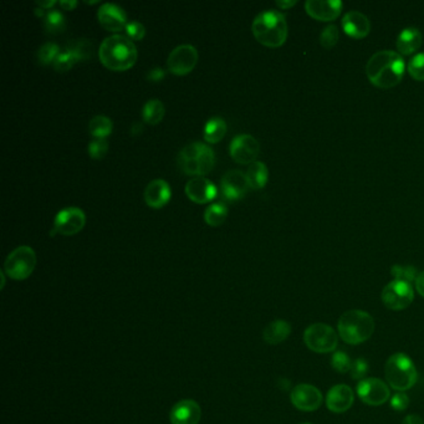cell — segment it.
<instances>
[{
	"label": "cell",
	"mask_w": 424,
	"mask_h": 424,
	"mask_svg": "<svg viewBox=\"0 0 424 424\" xmlns=\"http://www.w3.org/2000/svg\"><path fill=\"white\" fill-rule=\"evenodd\" d=\"M405 70V60L402 55L391 50L377 51L366 64V74L371 84L380 89H392L400 84Z\"/></svg>",
	"instance_id": "obj_1"
},
{
	"label": "cell",
	"mask_w": 424,
	"mask_h": 424,
	"mask_svg": "<svg viewBox=\"0 0 424 424\" xmlns=\"http://www.w3.org/2000/svg\"><path fill=\"white\" fill-rule=\"evenodd\" d=\"M99 56L107 69L124 71L134 66L139 53L129 36L116 34L106 38L100 45Z\"/></svg>",
	"instance_id": "obj_2"
},
{
	"label": "cell",
	"mask_w": 424,
	"mask_h": 424,
	"mask_svg": "<svg viewBox=\"0 0 424 424\" xmlns=\"http://www.w3.org/2000/svg\"><path fill=\"white\" fill-rule=\"evenodd\" d=\"M253 34L260 44L279 48L287 38L285 16L277 10H265L255 16L252 25Z\"/></svg>",
	"instance_id": "obj_3"
},
{
	"label": "cell",
	"mask_w": 424,
	"mask_h": 424,
	"mask_svg": "<svg viewBox=\"0 0 424 424\" xmlns=\"http://www.w3.org/2000/svg\"><path fill=\"white\" fill-rule=\"evenodd\" d=\"M337 330L346 344L360 345L373 335L375 320L367 311H346L339 320Z\"/></svg>",
	"instance_id": "obj_4"
},
{
	"label": "cell",
	"mask_w": 424,
	"mask_h": 424,
	"mask_svg": "<svg viewBox=\"0 0 424 424\" xmlns=\"http://www.w3.org/2000/svg\"><path fill=\"white\" fill-rule=\"evenodd\" d=\"M214 164L216 154L206 143H189L178 156V166L183 173L189 176L202 177L212 171Z\"/></svg>",
	"instance_id": "obj_5"
},
{
	"label": "cell",
	"mask_w": 424,
	"mask_h": 424,
	"mask_svg": "<svg viewBox=\"0 0 424 424\" xmlns=\"http://www.w3.org/2000/svg\"><path fill=\"white\" fill-rule=\"evenodd\" d=\"M386 380L393 390L405 392L417 382L418 373L413 361L402 352L391 356L385 366Z\"/></svg>",
	"instance_id": "obj_6"
},
{
	"label": "cell",
	"mask_w": 424,
	"mask_h": 424,
	"mask_svg": "<svg viewBox=\"0 0 424 424\" xmlns=\"http://www.w3.org/2000/svg\"><path fill=\"white\" fill-rule=\"evenodd\" d=\"M36 267V254L33 248H16L10 253L4 264V272L14 280H25L33 274Z\"/></svg>",
	"instance_id": "obj_7"
},
{
	"label": "cell",
	"mask_w": 424,
	"mask_h": 424,
	"mask_svg": "<svg viewBox=\"0 0 424 424\" xmlns=\"http://www.w3.org/2000/svg\"><path fill=\"white\" fill-rule=\"evenodd\" d=\"M304 342L316 354H329L336 350L339 337L334 327L322 322H316L306 329Z\"/></svg>",
	"instance_id": "obj_8"
},
{
	"label": "cell",
	"mask_w": 424,
	"mask_h": 424,
	"mask_svg": "<svg viewBox=\"0 0 424 424\" xmlns=\"http://www.w3.org/2000/svg\"><path fill=\"white\" fill-rule=\"evenodd\" d=\"M381 297L387 309L393 311L405 310L415 300V291L408 282L393 280L383 287Z\"/></svg>",
	"instance_id": "obj_9"
},
{
	"label": "cell",
	"mask_w": 424,
	"mask_h": 424,
	"mask_svg": "<svg viewBox=\"0 0 424 424\" xmlns=\"http://www.w3.org/2000/svg\"><path fill=\"white\" fill-rule=\"evenodd\" d=\"M86 217L83 209L76 207L64 208L60 211L54 221V229L50 233L53 237L56 233L61 235H74L84 228Z\"/></svg>",
	"instance_id": "obj_10"
},
{
	"label": "cell",
	"mask_w": 424,
	"mask_h": 424,
	"mask_svg": "<svg viewBox=\"0 0 424 424\" xmlns=\"http://www.w3.org/2000/svg\"><path fill=\"white\" fill-rule=\"evenodd\" d=\"M357 395L360 400L369 406L385 405L387 401L391 400V391L388 386L380 378H365L360 381L357 385Z\"/></svg>",
	"instance_id": "obj_11"
},
{
	"label": "cell",
	"mask_w": 424,
	"mask_h": 424,
	"mask_svg": "<svg viewBox=\"0 0 424 424\" xmlns=\"http://www.w3.org/2000/svg\"><path fill=\"white\" fill-rule=\"evenodd\" d=\"M198 63V51L193 45L183 44L172 50L167 60L168 69L176 75L189 74Z\"/></svg>",
	"instance_id": "obj_12"
},
{
	"label": "cell",
	"mask_w": 424,
	"mask_h": 424,
	"mask_svg": "<svg viewBox=\"0 0 424 424\" xmlns=\"http://www.w3.org/2000/svg\"><path fill=\"white\" fill-rule=\"evenodd\" d=\"M229 152L235 162L252 164L260 153V144L250 134H239L232 139Z\"/></svg>",
	"instance_id": "obj_13"
},
{
	"label": "cell",
	"mask_w": 424,
	"mask_h": 424,
	"mask_svg": "<svg viewBox=\"0 0 424 424\" xmlns=\"http://www.w3.org/2000/svg\"><path fill=\"white\" fill-rule=\"evenodd\" d=\"M291 402L297 410L314 412L322 405V393L315 386L300 383L291 392Z\"/></svg>",
	"instance_id": "obj_14"
},
{
	"label": "cell",
	"mask_w": 424,
	"mask_h": 424,
	"mask_svg": "<svg viewBox=\"0 0 424 424\" xmlns=\"http://www.w3.org/2000/svg\"><path fill=\"white\" fill-rule=\"evenodd\" d=\"M249 188L250 186L248 182L247 174L242 171L233 169V171H228L223 176L221 189L224 198H227L229 201L242 199L247 194Z\"/></svg>",
	"instance_id": "obj_15"
},
{
	"label": "cell",
	"mask_w": 424,
	"mask_h": 424,
	"mask_svg": "<svg viewBox=\"0 0 424 424\" xmlns=\"http://www.w3.org/2000/svg\"><path fill=\"white\" fill-rule=\"evenodd\" d=\"M97 18L101 26L109 31H120L127 25L126 11L119 5L112 3H105L100 6Z\"/></svg>",
	"instance_id": "obj_16"
},
{
	"label": "cell",
	"mask_w": 424,
	"mask_h": 424,
	"mask_svg": "<svg viewBox=\"0 0 424 424\" xmlns=\"http://www.w3.org/2000/svg\"><path fill=\"white\" fill-rule=\"evenodd\" d=\"M305 9L311 18L319 21H331L339 18L342 10L340 0H307Z\"/></svg>",
	"instance_id": "obj_17"
},
{
	"label": "cell",
	"mask_w": 424,
	"mask_h": 424,
	"mask_svg": "<svg viewBox=\"0 0 424 424\" xmlns=\"http://www.w3.org/2000/svg\"><path fill=\"white\" fill-rule=\"evenodd\" d=\"M186 194L192 202L204 204L217 197L218 189L207 178L194 177L186 184Z\"/></svg>",
	"instance_id": "obj_18"
},
{
	"label": "cell",
	"mask_w": 424,
	"mask_h": 424,
	"mask_svg": "<svg viewBox=\"0 0 424 424\" xmlns=\"http://www.w3.org/2000/svg\"><path fill=\"white\" fill-rule=\"evenodd\" d=\"M355 401L354 391L347 385H336L326 395V406L334 413L350 410Z\"/></svg>",
	"instance_id": "obj_19"
},
{
	"label": "cell",
	"mask_w": 424,
	"mask_h": 424,
	"mask_svg": "<svg viewBox=\"0 0 424 424\" xmlns=\"http://www.w3.org/2000/svg\"><path fill=\"white\" fill-rule=\"evenodd\" d=\"M342 28L346 34L354 39H364L370 34L371 21L359 10H351L344 15Z\"/></svg>",
	"instance_id": "obj_20"
},
{
	"label": "cell",
	"mask_w": 424,
	"mask_h": 424,
	"mask_svg": "<svg viewBox=\"0 0 424 424\" xmlns=\"http://www.w3.org/2000/svg\"><path fill=\"white\" fill-rule=\"evenodd\" d=\"M201 415L202 410L196 401L183 400L173 406L169 417L172 424H198Z\"/></svg>",
	"instance_id": "obj_21"
},
{
	"label": "cell",
	"mask_w": 424,
	"mask_h": 424,
	"mask_svg": "<svg viewBox=\"0 0 424 424\" xmlns=\"http://www.w3.org/2000/svg\"><path fill=\"white\" fill-rule=\"evenodd\" d=\"M172 197L171 186L164 179H153L144 189V201L151 208H162Z\"/></svg>",
	"instance_id": "obj_22"
},
{
	"label": "cell",
	"mask_w": 424,
	"mask_h": 424,
	"mask_svg": "<svg viewBox=\"0 0 424 424\" xmlns=\"http://www.w3.org/2000/svg\"><path fill=\"white\" fill-rule=\"evenodd\" d=\"M422 44H423V35L420 33V30L410 26L401 31L397 38L396 46L401 54L410 55L420 49Z\"/></svg>",
	"instance_id": "obj_23"
},
{
	"label": "cell",
	"mask_w": 424,
	"mask_h": 424,
	"mask_svg": "<svg viewBox=\"0 0 424 424\" xmlns=\"http://www.w3.org/2000/svg\"><path fill=\"white\" fill-rule=\"evenodd\" d=\"M291 325L285 320H275L270 322L264 330V340L269 345H279L290 336Z\"/></svg>",
	"instance_id": "obj_24"
},
{
	"label": "cell",
	"mask_w": 424,
	"mask_h": 424,
	"mask_svg": "<svg viewBox=\"0 0 424 424\" xmlns=\"http://www.w3.org/2000/svg\"><path fill=\"white\" fill-rule=\"evenodd\" d=\"M245 174H247L248 182L252 189H262L267 186L269 171L264 163L259 162V161L252 163L248 168Z\"/></svg>",
	"instance_id": "obj_25"
},
{
	"label": "cell",
	"mask_w": 424,
	"mask_h": 424,
	"mask_svg": "<svg viewBox=\"0 0 424 424\" xmlns=\"http://www.w3.org/2000/svg\"><path fill=\"white\" fill-rule=\"evenodd\" d=\"M227 134V122L222 117H212L208 120L204 126V139L209 143H217L222 141Z\"/></svg>",
	"instance_id": "obj_26"
},
{
	"label": "cell",
	"mask_w": 424,
	"mask_h": 424,
	"mask_svg": "<svg viewBox=\"0 0 424 424\" xmlns=\"http://www.w3.org/2000/svg\"><path fill=\"white\" fill-rule=\"evenodd\" d=\"M164 116V106L157 99L147 101L142 109V119L149 124H157L162 121Z\"/></svg>",
	"instance_id": "obj_27"
},
{
	"label": "cell",
	"mask_w": 424,
	"mask_h": 424,
	"mask_svg": "<svg viewBox=\"0 0 424 424\" xmlns=\"http://www.w3.org/2000/svg\"><path fill=\"white\" fill-rule=\"evenodd\" d=\"M228 217V208L224 203H214L206 209L204 221L211 227H219Z\"/></svg>",
	"instance_id": "obj_28"
},
{
	"label": "cell",
	"mask_w": 424,
	"mask_h": 424,
	"mask_svg": "<svg viewBox=\"0 0 424 424\" xmlns=\"http://www.w3.org/2000/svg\"><path fill=\"white\" fill-rule=\"evenodd\" d=\"M89 131L94 139H106L112 132V121L102 115L95 116L90 121Z\"/></svg>",
	"instance_id": "obj_29"
},
{
	"label": "cell",
	"mask_w": 424,
	"mask_h": 424,
	"mask_svg": "<svg viewBox=\"0 0 424 424\" xmlns=\"http://www.w3.org/2000/svg\"><path fill=\"white\" fill-rule=\"evenodd\" d=\"M45 29L50 34H59L63 33L66 26L64 15L59 10L50 9L44 18Z\"/></svg>",
	"instance_id": "obj_30"
},
{
	"label": "cell",
	"mask_w": 424,
	"mask_h": 424,
	"mask_svg": "<svg viewBox=\"0 0 424 424\" xmlns=\"http://www.w3.org/2000/svg\"><path fill=\"white\" fill-rule=\"evenodd\" d=\"M68 50H70L78 58L79 61H83V60L92 58L94 45L89 39H79L76 40L73 44L69 45Z\"/></svg>",
	"instance_id": "obj_31"
},
{
	"label": "cell",
	"mask_w": 424,
	"mask_h": 424,
	"mask_svg": "<svg viewBox=\"0 0 424 424\" xmlns=\"http://www.w3.org/2000/svg\"><path fill=\"white\" fill-rule=\"evenodd\" d=\"M391 274L395 277V280L408 282V284L415 282V279L418 277L417 269L410 265H393L391 267Z\"/></svg>",
	"instance_id": "obj_32"
},
{
	"label": "cell",
	"mask_w": 424,
	"mask_h": 424,
	"mask_svg": "<svg viewBox=\"0 0 424 424\" xmlns=\"http://www.w3.org/2000/svg\"><path fill=\"white\" fill-rule=\"evenodd\" d=\"M59 54L60 49L58 45L55 43H45L43 46H40L39 51H38V60H39L40 64H54V61Z\"/></svg>",
	"instance_id": "obj_33"
},
{
	"label": "cell",
	"mask_w": 424,
	"mask_h": 424,
	"mask_svg": "<svg viewBox=\"0 0 424 424\" xmlns=\"http://www.w3.org/2000/svg\"><path fill=\"white\" fill-rule=\"evenodd\" d=\"M352 361L350 356L347 355L344 351H336L335 354L331 357V366L334 370L337 371L339 373H347L352 369Z\"/></svg>",
	"instance_id": "obj_34"
},
{
	"label": "cell",
	"mask_w": 424,
	"mask_h": 424,
	"mask_svg": "<svg viewBox=\"0 0 424 424\" xmlns=\"http://www.w3.org/2000/svg\"><path fill=\"white\" fill-rule=\"evenodd\" d=\"M339 39H340V31L336 25H329L321 31L320 44L325 49H332L339 43Z\"/></svg>",
	"instance_id": "obj_35"
},
{
	"label": "cell",
	"mask_w": 424,
	"mask_h": 424,
	"mask_svg": "<svg viewBox=\"0 0 424 424\" xmlns=\"http://www.w3.org/2000/svg\"><path fill=\"white\" fill-rule=\"evenodd\" d=\"M78 61H79L78 58H76L70 50L66 49L65 51H63V53H60L59 56L55 60L53 66H54V69L56 70V71H68V70L71 69Z\"/></svg>",
	"instance_id": "obj_36"
},
{
	"label": "cell",
	"mask_w": 424,
	"mask_h": 424,
	"mask_svg": "<svg viewBox=\"0 0 424 424\" xmlns=\"http://www.w3.org/2000/svg\"><path fill=\"white\" fill-rule=\"evenodd\" d=\"M408 73L417 81H424V53L415 55L410 59Z\"/></svg>",
	"instance_id": "obj_37"
},
{
	"label": "cell",
	"mask_w": 424,
	"mask_h": 424,
	"mask_svg": "<svg viewBox=\"0 0 424 424\" xmlns=\"http://www.w3.org/2000/svg\"><path fill=\"white\" fill-rule=\"evenodd\" d=\"M109 151V142L106 139H92L89 144V154L94 159H101Z\"/></svg>",
	"instance_id": "obj_38"
},
{
	"label": "cell",
	"mask_w": 424,
	"mask_h": 424,
	"mask_svg": "<svg viewBox=\"0 0 424 424\" xmlns=\"http://www.w3.org/2000/svg\"><path fill=\"white\" fill-rule=\"evenodd\" d=\"M370 366L369 362L365 359H357V360L352 364V369H351V377L354 380L362 381L365 380L366 375L369 373Z\"/></svg>",
	"instance_id": "obj_39"
},
{
	"label": "cell",
	"mask_w": 424,
	"mask_h": 424,
	"mask_svg": "<svg viewBox=\"0 0 424 424\" xmlns=\"http://www.w3.org/2000/svg\"><path fill=\"white\" fill-rule=\"evenodd\" d=\"M391 407L396 410V412H402L408 408L410 406V397L406 395L405 392H397L396 395L391 397Z\"/></svg>",
	"instance_id": "obj_40"
},
{
	"label": "cell",
	"mask_w": 424,
	"mask_h": 424,
	"mask_svg": "<svg viewBox=\"0 0 424 424\" xmlns=\"http://www.w3.org/2000/svg\"><path fill=\"white\" fill-rule=\"evenodd\" d=\"M126 34L131 40H142L143 36L146 34V29L139 21H129L126 25Z\"/></svg>",
	"instance_id": "obj_41"
},
{
	"label": "cell",
	"mask_w": 424,
	"mask_h": 424,
	"mask_svg": "<svg viewBox=\"0 0 424 424\" xmlns=\"http://www.w3.org/2000/svg\"><path fill=\"white\" fill-rule=\"evenodd\" d=\"M164 75H166V73H164L162 68H154L148 73L147 79L149 81H153V83H158V81H162L164 79Z\"/></svg>",
	"instance_id": "obj_42"
},
{
	"label": "cell",
	"mask_w": 424,
	"mask_h": 424,
	"mask_svg": "<svg viewBox=\"0 0 424 424\" xmlns=\"http://www.w3.org/2000/svg\"><path fill=\"white\" fill-rule=\"evenodd\" d=\"M415 290L418 291V294L424 297V272H420L415 279Z\"/></svg>",
	"instance_id": "obj_43"
},
{
	"label": "cell",
	"mask_w": 424,
	"mask_h": 424,
	"mask_svg": "<svg viewBox=\"0 0 424 424\" xmlns=\"http://www.w3.org/2000/svg\"><path fill=\"white\" fill-rule=\"evenodd\" d=\"M402 424H424L423 420L420 418V415H410L406 417Z\"/></svg>",
	"instance_id": "obj_44"
},
{
	"label": "cell",
	"mask_w": 424,
	"mask_h": 424,
	"mask_svg": "<svg viewBox=\"0 0 424 424\" xmlns=\"http://www.w3.org/2000/svg\"><path fill=\"white\" fill-rule=\"evenodd\" d=\"M78 5L76 0H61L60 6L64 10H73Z\"/></svg>",
	"instance_id": "obj_45"
},
{
	"label": "cell",
	"mask_w": 424,
	"mask_h": 424,
	"mask_svg": "<svg viewBox=\"0 0 424 424\" xmlns=\"http://www.w3.org/2000/svg\"><path fill=\"white\" fill-rule=\"evenodd\" d=\"M36 4L39 5L40 8H43V9H50V8H53L55 4H56V1L55 0H48V1H38Z\"/></svg>",
	"instance_id": "obj_46"
},
{
	"label": "cell",
	"mask_w": 424,
	"mask_h": 424,
	"mask_svg": "<svg viewBox=\"0 0 424 424\" xmlns=\"http://www.w3.org/2000/svg\"><path fill=\"white\" fill-rule=\"evenodd\" d=\"M297 1L296 0H290V1H277V6L282 9H287L290 6H294Z\"/></svg>",
	"instance_id": "obj_47"
},
{
	"label": "cell",
	"mask_w": 424,
	"mask_h": 424,
	"mask_svg": "<svg viewBox=\"0 0 424 424\" xmlns=\"http://www.w3.org/2000/svg\"><path fill=\"white\" fill-rule=\"evenodd\" d=\"M142 124H139V122H136V124H134V127H132V131H131V134H134V136H137V134H141V132H142Z\"/></svg>",
	"instance_id": "obj_48"
},
{
	"label": "cell",
	"mask_w": 424,
	"mask_h": 424,
	"mask_svg": "<svg viewBox=\"0 0 424 424\" xmlns=\"http://www.w3.org/2000/svg\"><path fill=\"white\" fill-rule=\"evenodd\" d=\"M301 424H311V423H309V422H306V423H301Z\"/></svg>",
	"instance_id": "obj_49"
}]
</instances>
